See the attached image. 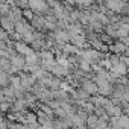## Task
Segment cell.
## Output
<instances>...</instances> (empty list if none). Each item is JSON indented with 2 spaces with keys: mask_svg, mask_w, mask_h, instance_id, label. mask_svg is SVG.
Here are the masks:
<instances>
[{
  "mask_svg": "<svg viewBox=\"0 0 129 129\" xmlns=\"http://www.w3.org/2000/svg\"><path fill=\"white\" fill-rule=\"evenodd\" d=\"M81 55H82L87 61H90L91 64L100 62V61H102V58H105V56H106V53H103V52H100V50H97V49H94V47L84 49Z\"/></svg>",
  "mask_w": 129,
  "mask_h": 129,
  "instance_id": "obj_1",
  "label": "cell"
},
{
  "mask_svg": "<svg viewBox=\"0 0 129 129\" xmlns=\"http://www.w3.org/2000/svg\"><path fill=\"white\" fill-rule=\"evenodd\" d=\"M81 87H82L87 93H90L91 96H97V94H99V85H97L96 81H94L93 78H90V76H87V78H84V79L81 81Z\"/></svg>",
  "mask_w": 129,
  "mask_h": 129,
  "instance_id": "obj_2",
  "label": "cell"
},
{
  "mask_svg": "<svg viewBox=\"0 0 129 129\" xmlns=\"http://www.w3.org/2000/svg\"><path fill=\"white\" fill-rule=\"evenodd\" d=\"M50 73L55 75V76H58V78L66 79L67 76H70L72 70H70V67H67V66H62V64H59V62H55L53 67L50 69Z\"/></svg>",
  "mask_w": 129,
  "mask_h": 129,
  "instance_id": "obj_3",
  "label": "cell"
},
{
  "mask_svg": "<svg viewBox=\"0 0 129 129\" xmlns=\"http://www.w3.org/2000/svg\"><path fill=\"white\" fill-rule=\"evenodd\" d=\"M105 5L114 14H123L124 12V8L127 5V0H108V2H105Z\"/></svg>",
  "mask_w": 129,
  "mask_h": 129,
  "instance_id": "obj_4",
  "label": "cell"
},
{
  "mask_svg": "<svg viewBox=\"0 0 129 129\" xmlns=\"http://www.w3.org/2000/svg\"><path fill=\"white\" fill-rule=\"evenodd\" d=\"M127 50V46L121 41V40H114L109 44V52L111 53H117V55H124Z\"/></svg>",
  "mask_w": 129,
  "mask_h": 129,
  "instance_id": "obj_5",
  "label": "cell"
},
{
  "mask_svg": "<svg viewBox=\"0 0 129 129\" xmlns=\"http://www.w3.org/2000/svg\"><path fill=\"white\" fill-rule=\"evenodd\" d=\"M111 72H112V73H115L117 76H123V75H127V73H129V67L126 66L123 61H118V62L112 64Z\"/></svg>",
  "mask_w": 129,
  "mask_h": 129,
  "instance_id": "obj_6",
  "label": "cell"
},
{
  "mask_svg": "<svg viewBox=\"0 0 129 129\" xmlns=\"http://www.w3.org/2000/svg\"><path fill=\"white\" fill-rule=\"evenodd\" d=\"M2 27L6 29L9 34L15 30V21H12L8 15H2Z\"/></svg>",
  "mask_w": 129,
  "mask_h": 129,
  "instance_id": "obj_7",
  "label": "cell"
},
{
  "mask_svg": "<svg viewBox=\"0 0 129 129\" xmlns=\"http://www.w3.org/2000/svg\"><path fill=\"white\" fill-rule=\"evenodd\" d=\"M11 85V75L5 70H0V87L5 88Z\"/></svg>",
  "mask_w": 129,
  "mask_h": 129,
  "instance_id": "obj_8",
  "label": "cell"
},
{
  "mask_svg": "<svg viewBox=\"0 0 129 129\" xmlns=\"http://www.w3.org/2000/svg\"><path fill=\"white\" fill-rule=\"evenodd\" d=\"M99 121H100V118H99V115H97L96 112L88 114V118H87V124H88V127H97Z\"/></svg>",
  "mask_w": 129,
  "mask_h": 129,
  "instance_id": "obj_9",
  "label": "cell"
},
{
  "mask_svg": "<svg viewBox=\"0 0 129 129\" xmlns=\"http://www.w3.org/2000/svg\"><path fill=\"white\" fill-rule=\"evenodd\" d=\"M23 17H24V20L32 21V20H34V17H35V12H34L30 8H26V9H23Z\"/></svg>",
  "mask_w": 129,
  "mask_h": 129,
  "instance_id": "obj_10",
  "label": "cell"
},
{
  "mask_svg": "<svg viewBox=\"0 0 129 129\" xmlns=\"http://www.w3.org/2000/svg\"><path fill=\"white\" fill-rule=\"evenodd\" d=\"M91 5H94V0H76V6L81 8H90Z\"/></svg>",
  "mask_w": 129,
  "mask_h": 129,
  "instance_id": "obj_11",
  "label": "cell"
},
{
  "mask_svg": "<svg viewBox=\"0 0 129 129\" xmlns=\"http://www.w3.org/2000/svg\"><path fill=\"white\" fill-rule=\"evenodd\" d=\"M14 3H15L18 8H21V9L29 8V0H14Z\"/></svg>",
  "mask_w": 129,
  "mask_h": 129,
  "instance_id": "obj_12",
  "label": "cell"
},
{
  "mask_svg": "<svg viewBox=\"0 0 129 129\" xmlns=\"http://www.w3.org/2000/svg\"><path fill=\"white\" fill-rule=\"evenodd\" d=\"M123 14L129 17V2H127V5H126V8H124V12H123Z\"/></svg>",
  "mask_w": 129,
  "mask_h": 129,
  "instance_id": "obj_13",
  "label": "cell"
},
{
  "mask_svg": "<svg viewBox=\"0 0 129 129\" xmlns=\"http://www.w3.org/2000/svg\"><path fill=\"white\" fill-rule=\"evenodd\" d=\"M126 24H127V27H129V18H127V21H126Z\"/></svg>",
  "mask_w": 129,
  "mask_h": 129,
  "instance_id": "obj_14",
  "label": "cell"
}]
</instances>
